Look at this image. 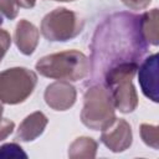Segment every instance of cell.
<instances>
[{
    "instance_id": "3",
    "label": "cell",
    "mask_w": 159,
    "mask_h": 159,
    "mask_svg": "<svg viewBox=\"0 0 159 159\" xmlns=\"http://www.w3.org/2000/svg\"><path fill=\"white\" fill-rule=\"evenodd\" d=\"M138 62H125L108 70L102 81L109 89L114 108L122 113H130L138 106V94L133 86V77L138 70Z\"/></svg>"
},
{
    "instance_id": "1",
    "label": "cell",
    "mask_w": 159,
    "mask_h": 159,
    "mask_svg": "<svg viewBox=\"0 0 159 159\" xmlns=\"http://www.w3.org/2000/svg\"><path fill=\"white\" fill-rule=\"evenodd\" d=\"M139 15L130 12H114L104 19L96 29L91 42L89 72L91 82L102 81L104 73L112 67L138 62L147 52Z\"/></svg>"
},
{
    "instance_id": "10",
    "label": "cell",
    "mask_w": 159,
    "mask_h": 159,
    "mask_svg": "<svg viewBox=\"0 0 159 159\" xmlns=\"http://www.w3.org/2000/svg\"><path fill=\"white\" fill-rule=\"evenodd\" d=\"M40 39L39 29L26 19H21L15 27L14 41L22 55L30 56L35 52Z\"/></svg>"
},
{
    "instance_id": "14",
    "label": "cell",
    "mask_w": 159,
    "mask_h": 159,
    "mask_svg": "<svg viewBox=\"0 0 159 159\" xmlns=\"http://www.w3.org/2000/svg\"><path fill=\"white\" fill-rule=\"evenodd\" d=\"M140 137L143 139V142L153 148V149H158L159 148V139H158V125H153V124H148V123H142L140 128Z\"/></svg>"
},
{
    "instance_id": "4",
    "label": "cell",
    "mask_w": 159,
    "mask_h": 159,
    "mask_svg": "<svg viewBox=\"0 0 159 159\" xmlns=\"http://www.w3.org/2000/svg\"><path fill=\"white\" fill-rule=\"evenodd\" d=\"M80 117L81 122L92 130H102L117 118L111 92L103 83L88 87Z\"/></svg>"
},
{
    "instance_id": "12",
    "label": "cell",
    "mask_w": 159,
    "mask_h": 159,
    "mask_svg": "<svg viewBox=\"0 0 159 159\" xmlns=\"http://www.w3.org/2000/svg\"><path fill=\"white\" fill-rule=\"evenodd\" d=\"M139 26L142 35L148 45L157 46L159 43V31H158V9L154 7L145 11L139 16Z\"/></svg>"
},
{
    "instance_id": "22",
    "label": "cell",
    "mask_w": 159,
    "mask_h": 159,
    "mask_svg": "<svg viewBox=\"0 0 159 159\" xmlns=\"http://www.w3.org/2000/svg\"><path fill=\"white\" fill-rule=\"evenodd\" d=\"M53 1H75V0H53Z\"/></svg>"
},
{
    "instance_id": "16",
    "label": "cell",
    "mask_w": 159,
    "mask_h": 159,
    "mask_svg": "<svg viewBox=\"0 0 159 159\" xmlns=\"http://www.w3.org/2000/svg\"><path fill=\"white\" fill-rule=\"evenodd\" d=\"M19 14V6L15 0H0V16L14 20Z\"/></svg>"
},
{
    "instance_id": "20",
    "label": "cell",
    "mask_w": 159,
    "mask_h": 159,
    "mask_svg": "<svg viewBox=\"0 0 159 159\" xmlns=\"http://www.w3.org/2000/svg\"><path fill=\"white\" fill-rule=\"evenodd\" d=\"M16 5L19 7H24V9H31L35 6L36 0H15Z\"/></svg>"
},
{
    "instance_id": "21",
    "label": "cell",
    "mask_w": 159,
    "mask_h": 159,
    "mask_svg": "<svg viewBox=\"0 0 159 159\" xmlns=\"http://www.w3.org/2000/svg\"><path fill=\"white\" fill-rule=\"evenodd\" d=\"M2 112H4V108H2V106H1V103H0V118H1V114H2Z\"/></svg>"
},
{
    "instance_id": "13",
    "label": "cell",
    "mask_w": 159,
    "mask_h": 159,
    "mask_svg": "<svg viewBox=\"0 0 159 159\" xmlns=\"http://www.w3.org/2000/svg\"><path fill=\"white\" fill-rule=\"evenodd\" d=\"M97 153V142L91 137H78L68 147V157L71 159L94 158Z\"/></svg>"
},
{
    "instance_id": "2",
    "label": "cell",
    "mask_w": 159,
    "mask_h": 159,
    "mask_svg": "<svg viewBox=\"0 0 159 159\" xmlns=\"http://www.w3.org/2000/svg\"><path fill=\"white\" fill-rule=\"evenodd\" d=\"M35 68L43 77L76 82L89 75V60L78 50H66L41 57Z\"/></svg>"
},
{
    "instance_id": "15",
    "label": "cell",
    "mask_w": 159,
    "mask_h": 159,
    "mask_svg": "<svg viewBox=\"0 0 159 159\" xmlns=\"http://www.w3.org/2000/svg\"><path fill=\"white\" fill-rule=\"evenodd\" d=\"M0 158H27V154L17 143H6L0 147Z\"/></svg>"
},
{
    "instance_id": "5",
    "label": "cell",
    "mask_w": 159,
    "mask_h": 159,
    "mask_svg": "<svg viewBox=\"0 0 159 159\" xmlns=\"http://www.w3.org/2000/svg\"><path fill=\"white\" fill-rule=\"evenodd\" d=\"M83 26L84 22L77 12L66 7H56L43 16L40 31L48 41L66 42L78 36Z\"/></svg>"
},
{
    "instance_id": "17",
    "label": "cell",
    "mask_w": 159,
    "mask_h": 159,
    "mask_svg": "<svg viewBox=\"0 0 159 159\" xmlns=\"http://www.w3.org/2000/svg\"><path fill=\"white\" fill-rule=\"evenodd\" d=\"M15 129V123L7 118H0V142L6 139Z\"/></svg>"
},
{
    "instance_id": "8",
    "label": "cell",
    "mask_w": 159,
    "mask_h": 159,
    "mask_svg": "<svg viewBox=\"0 0 159 159\" xmlns=\"http://www.w3.org/2000/svg\"><path fill=\"white\" fill-rule=\"evenodd\" d=\"M43 98L46 104L53 111H67L75 104L77 91L68 81L57 80L46 87Z\"/></svg>"
},
{
    "instance_id": "19",
    "label": "cell",
    "mask_w": 159,
    "mask_h": 159,
    "mask_svg": "<svg viewBox=\"0 0 159 159\" xmlns=\"http://www.w3.org/2000/svg\"><path fill=\"white\" fill-rule=\"evenodd\" d=\"M122 2L132 10H143L149 6L152 0H122Z\"/></svg>"
},
{
    "instance_id": "6",
    "label": "cell",
    "mask_w": 159,
    "mask_h": 159,
    "mask_svg": "<svg viewBox=\"0 0 159 159\" xmlns=\"http://www.w3.org/2000/svg\"><path fill=\"white\" fill-rule=\"evenodd\" d=\"M37 75L26 67H11L0 71V102L19 104L25 102L34 92Z\"/></svg>"
},
{
    "instance_id": "11",
    "label": "cell",
    "mask_w": 159,
    "mask_h": 159,
    "mask_svg": "<svg viewBox=\"0 0 159 159\" xmlns=\"http://www.w3.org/2000/svg\"><path fill=\"white\" fill-rule=\"evenodd\" d=\"M47 123H48L47 117L40 111H36V112L29 114L20 123L17 132H16V139H19L21 142L35 140L45 132Z\"/></svg>"
},
{
    "instance_id": "9",
    "label": "cell",
    "mask_w": 159,
    "mask_h": 159,
    "mask_svg": "<svg viewBox=\"0 0 159 159\" xmlns=\"http://www.w3.org/2000/svg\"><path fill=\"white\" fill-rule=\"evenodd\" d=\"M138 81L143 94L158 103L159 87H158V53L148 56L140 66H138Z\"/></svg>"
},
{
    "instance_id": "18",
    "label": "cell",
    "mask_w": 159,
    "mask_h": 159,
    "mask_svg": "<svg viewBox=\"0 0 159 159\" xmlns=\"http://www.w3.org/2000/svg\"><path fill=\"white\" fill-rule=\"evenodd\" d=\"M10 45H11V36H10V34L6 30L0 27V61L2 60L5 53L7 52Z\"/></svg>"
},
{
    "instance_id": "7",
    "label": "cell",
    "mask_w": 159,
    "mask_h": 159,
    "mask_svg": "<svg viewBox=\"0 0 159 159\" xmlns=\"http://www.w3.org/2000/svg\"><path fill=\"white\" fill-rule=\"evenodd\" d=\"M101 142L113 153L124 152L133 142L130 124L122 118H116L108 127L102 129Z\"/></svg>"
}]
</instances>
